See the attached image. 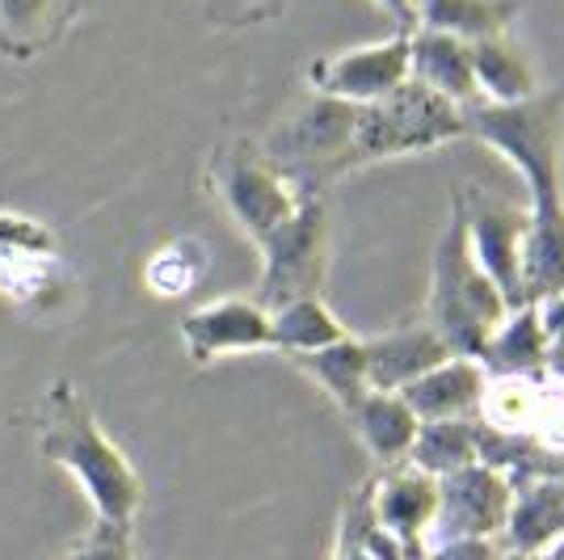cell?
Here are the masks:
<instances>
[{
	"instance_id": "obj_1",
	"label": "cell",
	"mask_w": 564,
	"mask_h": 560,
	"mask_svg": "<svg viewBox=\"0 0 564 560\" xmlns=\"http://www.w3.org/2000/svg\"><path fill=\"white\" fill-rule=\"evenodd\" d=\"M39 451L43 460L68 472L89 497L94 518L135 527L143 506V476L127 460V451L101 430L89 400L72 379H55L39 418Z\"/></svg>"
},
{
	"instance_id": "obj_2",
	"label": "cell",
	"mask_w": 564,
	"mask_h": 560,
	"mask_svg": "<svg viewBox=\"0 0 564 560\" xmlns=\"http://www.w3.org/2000/svg\"><path fill=\"white\" fill-rule=\"evenodd\" d=\"M468 140L485 143L527 186V211H564V89L543 85L522 101H476L464 110Z\"/></svg>"
},
{
	"instance_id": "obj_3",
	"label": "cell",
	"mask_w": 564,
	"mask_h": 560,
	"mask_svg": "<svg viewBox=\"0 0 564 560\" xmlns=\"http://www.w3.org/2000/svg\"><path fill=\"white\" fill-rule=\"evenodd\" d=\"M514 308L506 304V295L497 291L489 274L476 266L464 233V211L451 194L447 228L434 245V266H430V300H425V321L443 333L451 354L480 358L485 342L494 337V329L510 316Z\"/></svg>"
},
{
	"instance_id": "obj_4",
	"label": "cell",
	"mask_w": 564,
	"mask_h": 560,
	"mask_svg": "<svg viewBox=\"0 0 564 560\" xmlns=\"http://www.w3.org/2000/svg\"><path fill=\"white\" fill-rule=\"evenodd\" d=\"M354 122L358 106L312 94L270 127L261 152L304 194H325L329 182L354 169Z\"/></svg>"
},
{
	"instance_id": "obj_5",
	"label": "cell",
	"mask_w": 564,
	"mask_h": 560,
	"mask_svg": "<svg viewBox=\"0 0 564 560\" xmlns=\"http://www.w3.org/2000/svg\"><path fill=\"white\" fill-rule=\"evenodd\" d=\"M468 140L464 110L447 97L430 94L425 85L409 80L392 97L358 106L354 122V169L383 161H404V157H422L443 143Z\"/></svg>"
},
{
	"instance_id": "obj_6",
	"label": "cell",
	"mask_w": 564,
	"mask_h": 560,
	"mask_svg": "<svg viewBox=\"0 0 564 560\" xmlns=\"http://www.w3.org/2000/svg\"><path fill=\"white\" fill-rule=\"evenodd\" d=\"M207 190L253 249L304 198V190L295 186L253 140H224L215 148L212 161H207Z\"/></svg>"
},
{
	"instance_id": "obj_7",
	"label": "cell",
	"mask_w": 564,
	"mask_h": 560,
	"mask_svg": "<svg viewBox=\"0 0 564 560\" xmlns=\"http://www.w3.org/2000/svg\"><path fill=\"white\" fill-rule=\"evenodd\" d=\"M261 279L253 300L261 308H282L304 295H325L333 261V233L325 194H304L300 207L282 219L274 233L258 245Z\"/></svg>"
},
{
	"instance_id": "obj_8",
	"label": "cell",
	"mask_w": 564,
	"mask_h": 560,
	"mask_svg": "<svg viewBox=\"0 0 564 560\" xmlns=\"http://www.w3.org/2000/svg\"><path fill=\"white\" fill-rule=\"evenodd\" d=\"M0 295L30 316H47V308L68 300L59 236L18 211H0Z\"/></svg>"
},
{
	"instance_id": "obj_9",
	"label": "cell",
	"mask_w": 564,
	"mask_h": 560,
	"mask_svg": "<svg viewBox=\"0 0 564 560\" xmlns=\"http://www.w3.org/2000/svg\"><path fill=\"white\" fill-rule=\"evenodd\" d=\"M307 89L321 97H337L350 106H371L409 85V30H392L388 39L358 43L307 60Z\"/></svg>"
},
{
	"instance_id": "obj_10",
	"label": "cell",
	"mask_w": 564,
	"mask_h": 560,
	"mask_svg": "<svg viewBox=\"0 0 564 560\" xmlns=\"http://www.w3.org/2000/svg\"><path fill=\"white\" fill-rule=\"evenodd\" d=\"M455 203L464 211V233L476 266L489 274L510 308H522V240H527V203L518 207L501 194L480 186L455 190Z\"/></svg>"
},
{
	"instance_id": "obj_11",
	"label": "cell",
	"mask_w": 564,
	"mask_h": 560,
	"mask_svg": "<svg viewBox=\"0 0 564 560\" xmlns=\"http://www.w3.org/2000/svg\"><path fill=\"white\" fill-rule=\"evenodd\" d=\"M177 333L194 367H212L219 358H236V354L274 351L270 308H261L253 295H219L212 304L189 308Z\"/></svg>"
},
{
	"instance_id": "obj_12",
	"label": "cell",
	"mask_w": 564,
	"mask_h": 560,
	"mask_svg": "<svg viewBox=\"0 0 564 560\" xmlns=\"http://www.w3.org/2000/svg\"><path fill=\"white\" fill-rule=\"evenodd\" d=\"M514 481L494 464L459 467L438 481V518L430 536L443 539H501Z\"/></svg>"
},
{
	"instance_id": "obj_13",
	"label": "cell",
	"mask_w": 564,
	"mask_h": 560,
	"mask_svg": "<svg viewBox=\"0 0 564 560\" xmlns=\"http://www.w3.org/2000/svg\"><path fill=\"white\" fill-rule=\"evenodd\" d=\"M367 510L388 536H397L404 548H422V539L434 531L438 518V481L413 464L379 467L376 481L362 485Z\"/></svg>"
},
{
	"instance_id": "obj_14",
	"label": "cell",
	"mask_w": 564,
	"mask_h": 560,
	"mask_svg": "<svg viewBox=\"0 0 564 560\" xmlns=\"http://www.w3.org/2000/svg\"><path fill=\"white\" fill-rule=\"evenodd\" d=\"M362 342H367V371H371L376 392H400L451 358V346L430 321L397 325L376 337H362Z\"/></svg>"
},
{
	"instance_id": "obj_15",
	"label": "cell",
	"mask_w": 564,
	"mask_h": 560,
	"mask_svg": "<svg viewBox=\"0 0 564 560\" xmlns=\"http://www.w3.org/2000/svg\"><path fill=\"white\" fill-rule=\"evenodd\" d=\"M561 539H564V476L535 472V476L514 481L510 514H506V527H501L506 552L547 557Z\"/></svg>"
},
{
	"instance_id": "obj_16",
	"label": "cell",
	"mask_w": 564,
	"mask_h": 560,
	"mask_svg": "<svg viewBox=\"0 0 564 560\" xmlns=\"http://www.w3.org/2000/svg\"><path fill=\"white\" fill-rule=\"evenodd\" d=\"M80 13L85 0H0V55L9 64H34L68 39Z\"/></svg>"
},
{
	"instance_id": "obj_17",
	"label": "cell",
	"mask_w": 564,
	"mask_h": 560,
	"mask_svg": "<svg viewBox=\"0 0 564 560\" xmlns=\"http://www.w3.org/2000/svg\"><path fill=\"white\" fill-rule=\"evenodd\" d=\"M489 388V375L476 358L451 354L447 363H438L434 371L413 379L409 388H400V400L413 409L417 421H459L480 418V400Z\"/></svg>"
},
{
	"instance_id": "obj_18",
	"label": "cell",
	"mask_w": 564,
	"mask_h": 560,
	"mask_svg": "<svg viewBox=\"0 0 564 560\" xmlns=\"http://www.w3.org/2000/svg\"><path fill=\"white\" fill-rule=\"evenodd\" d=\"M489 379H543L547 375V329L540 304L514 308L476 358Z\"/></svg>"
},
{
	"instance_id": "obj_19",
	"label": "cell",
	"mask_w": 564,
	"mask_h": 560,
	"mask_svg": "<svg viewBox=\"0 0 564 560\" xmlns=\"http://www.w3.org/2000/svg\"><path fill=\"white\" fill-rule=\"evenodd\" d=\"M346 421L376 467L409 464V451L417 443V426H422L413 418V409L400 400V392H367L346 413Z\"/></svg>"
},
{
	"instance_id": "obj_20",
	"label": "cell",
	"mask_w": 564,
	"mask_h": 560,
	"mask_svg": "<svg viewBox=\"0 0 564 560\" xmlns=\"http://www.w3.org/2000/svg\"><path fill=\"white\" fill-rule=\"evenodd\" d=\"M409 76L425 85L430 94L447 97L459 110L476 106V80H471L468 43L434 34V30H409Z\"/></svg>"
},
{
	"instance_id": "obj_21",
	"label": "cell",
	"mask_w": 564,
	"mask_h": 560,
	"mask_svg": "<svg viewBox=\"0 0 564 560\" xmlns=\"http://www.w3.org/2000/svg\"><path fill=\"white\" fill-rule=\"evenodd\" d=\"M522 18L518 0H413V30L451 34L459 43H480L497 34H514Z\"/></svg>"
},
{
	"instance_id": "obj_22",
	"label": "cell",
	"mask_w": 564,
	"mask_h": 560,
	"mask_svg": "<svg viewBox=\"0 0 564 560\" xmlns=\"http://www.w3.org/2000/svg\"><path fill=\"white\" fill-rule=\"evenodd\" d=\"M471 80H476V97L480 101H522L543 89L540 68L531 64V55L518 47L514 34H497V39H480L471 43Z\"/></svg>"
},
{
	"instance_id": "obj_23",
	"label": "cell",
	"mask_w": 564,
	"mask_h": 560,
	"mask_svg": "<svg viewBox=\"0 0 564 560\" xmlns=\"http://www.w3.org/2000/svg\"><path fill=\"white\" fill-rule=\"evenodd\" d=\"M291 363H295L341 413H350L367 392H376V388H371V371H367V342H362L358 333L333 342L325 351L300 354V358H291Z\"/></svg>"
},
{
	"instance_id": "obj_24",
	"label": "cell",
	"mask_w": 564,
	"mask_h": 560,
	"mask_svg": "<svg viewBox=\"0 0 564 560\" xmlns=\"http://www.w3.org/2000/svg\"><path fill=\"white\" fill-rule=\"evenodd\" d=\"M564 295V211L531 215L522 240V304H547Z\"/></svg>"
},
{
	"instance_id": "obj_25",
	"label": "cell",
	"mask_w": 564,
	"mask_h": 560,
	"mask_svg": "<svg viewBox=\"0 0 564 560\" xmlns=\"http://www.w3.org/2000/svg\"><path fill=\"white\" fill-rule=\"evenodd\" d=\"M350 333L354 329L325 304V295H304V300H291V304L270 312V346L286 358L325 351V346L350 337Z\"/></svg>"
},
{
	"instance_id": "obj_26",
	"label": "cell",
	"mask_w": 564,
	"mask_h": 560,
	"mask_svg": "<svg viewBox=\"0 0 564 560\" xmlns=\"http://www.w3.org/2000/svg\"><path fill=\"white\" fill-rule=\"evenodd\" d=\"M480 446H485V426L480 418L459 421H422L417 426V443L409 451V464L430 472L434 481H443L459 467L480 464Z\"/></svg>"
},
{
	"instance_id": "obj_27",
	"label": "cell",
	"mask_w": 564,
	"mask_h": 560,
	"mask_svg": "<svg viewBox=\"0 0 564 560\" xmlns=\"http://www.w3.org/2000/svg\"><path fill=\"white\" fill-rule=\"evenodd\" d=\"M203 274H207V249L194 236H177V240H169V245H161L156 254L148 257L143 287L156 300H182L203 282Z\"/></svg>"
},
{
	"instance_id": "obj_28",
	"label": "cell",
	"mask_w": 564,
	"mask_h": 560,
	"mask_svg": "<svg viewBox=\"0 0 564 560\" xmlns=\"http://www.w3.org/2000/svg\"><path fill=\"white\" fill-rule=\"evenodd\" d=\"M51 560H135V527L94 518V527L85 536Z\"/></svg>"
},
{
	"instance_id": "obj_29",
	"label": "cell",
	"mask_w": 564,
	"mask_h": 560,
	"mask_svg": "<svg viewBox=\"0 0 564 560\" xmlns=\"http://www.w3.org/2000/svg\"><path fill=\"white\" fill-rule=\"evenodd\" d=\"M291 0H207V22L219 30H249L286 13Z\"/></svg>"
},
{
	"instance_id": "obj_30",
	"label": "cell",
	"mask_w": 564,
	"mask_h": 560,
	"mask_svg": "<svg viewBox=\"0 0 564 560\" xmlns=\"http://www.w3.org/2000/svg\"><path fill=\"white\" fill-rule=\"evenodd\" d=\"M430 560H501L497 539H443L434 543Z\"/></svg>"
},
{
	"instance_id": "obj_31",
	"label": "cell",
	"mask_w": 564,
	"mask_h": 560,
	"mask_svg": "<svg viewBox=\"0 0 564 560\" xmlns=\"http://www.w3.org/2000/svg\"><path fill=\"white\" fill-rule=\"evenodd\" d=\"M392 18V30H413V0H371Z\"/></svg>"
},
{
	"instance_id": "obj_32",
	"label": "cell",
	"mask_w": 564,
	"mask_h": 560,
	"mask_svg": "<svg viewBox=\"0 0 564 560\" xmlns=\"http://www.w3.org/2000/svg\"><path fill=\"white\" fill-rule=\"evenodd\" d=\"M501 560H547V557H531V552H506V548H501Z\"/></svg>"
},
{
	"instance_id": "obj_33",
	"label": "cell",
	"mask_w": 564,
	"mask_h": 560,
	"mask_svg": "<svg viewBox=\"0 0 564 560\" xmlns=\"http://www.w3.org/2000/svg\"><path fill=\"white\" fill-rule=\"evenodd\" d=\"M547 560H564V539L556 543V548H552V552H547Z\"/></svg>"
}]
</instances>
